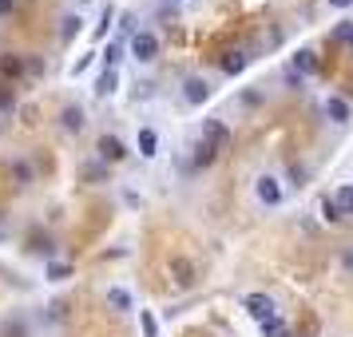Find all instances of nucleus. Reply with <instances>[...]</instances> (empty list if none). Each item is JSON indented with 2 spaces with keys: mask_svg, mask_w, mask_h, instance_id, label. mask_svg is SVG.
<instances>
[{
  "mask_svg": "<svg viewBox=\"0 0 353 337\" xmlns=\"http://www.w3.org/2000/svg\"><path fill=\"white\" fill-rule=\"evenodd\" d=\"M242 309H246L258 325L270 321V318H278V314H274V298L270 294H246V298H242Z\"/></svg>",
  "mask_w": 353,
  "mask_h": 337,
  "instance_id": "f257e3e1",
  "label": "nucleus"
},
{
  "mask_svg": "<svg viewBox=\"0 0 353 337\" xmlns=\"http://www.w3.org/2000/svg\"><path fill=\"white\" fill-rule=\"evenodd\" d=\"M131 56H135L139 64H151V60L159 56V36L155 32H135L131 36Z\"/></svg>",
  "mask_w": 353,
  "mask_h": 337,
  "instance_id": "f03ea898",
  "label": "nucleus"
},
{
  "mask_svg": "<svg viewBox=\"0 0 353 337\" xmlns=\"http://www.w3.org/2000/svg\"><path fill=\"white\" fill-rule=\"evenodd\" d=\"M203 143L210 151H226L230 147V127H226L223 119H203Z\"/></svg>",
  "mask_w": 353,
  "mask_h": 337,
  "instance_id": "7ed1b4c3",
  "label": "nucleus"
},
{
  "mask_svg": "<svg viewBox=\"0 0 353 337\" xmlns=\"http://www.w3.org/2000/svg\"><path fill=\"white\" fill-rule=\"evenodd\" d=\"M99 163H119V159H128V143L119 139V135H99Z\"/></svg>",
  "mask_w": 353,
  "mask_h": 337,
  "instance_id": "20e7f679",
  "label": "nucleus"
},
{
  "mask_svg": "<svg viewBox=\"0 0 353 337\" xmlns=\"http://www.w3.org/2000/svg\"><path fill=\"white\" fill-rule=\"evenodd\" d=\"M254 194H258V203H266V207H278V203H282V187H278V178H274V175L258 178Z\"/></svg>",
  "mask_w": 353,
  "mask_h": 337,
  "instance_id": "39448f33",
  "label": "nucleus"
},
{
  "mask_svg": "<svg viewBox=\"0 0 353 337\" xmlns=\"http://www.w3.org/2000/svg\"><path fill=\"white\" fill-rule=\"evenodd\" d=\"M183 99H187L191 108H199V103H207V99H210V83L203 80V76H191V80L183 83Z\"/></svg>",
  "mask_w": 353,
  "mask_h": 337,
  "instance_id": "423d86ee",
  "label": "nucleus"
},
{
  "mask_svg": "<svg viewBox=\"0 0 353 337\" xmlns=\"http://www.w3.org/2000/svg\"><path fill=\"white\" fill-rule=\"evenodd\" d=\"M60 127L72 131V135H80V131H83V108H80V103H68L64 112H60Z\"/></svg>",
  "mask_w": 353,
  "mask_h": 337,
  "instance_id": "0eeeda50",
  "label": "nucleus"
},
{
  "mask_svg": "<svg viewBox=\"0 0 353 337\" xmlns=\"http://www.w3.org/2000/svg\"><path fill=\"white\" fill-rule=\"evenodd\" d=\"M108 305H112L115 314H128V309H135V298H131V289L112 286V289H108Z\"/></svg>",
  "mask_w": 353,
  "mask_h": 337,
  "instance_id": "6e6552de",
  "label": "nucleus"
},
{
  "mask_svg": "<svg viewBox=\"0 0 353 337\" xmlns=\"http://www.w3.org/2000/svg\"><path fill=\"white\" fill-rule=\"evenodd\" d=\"M290 68L305 80V76H314V72H318V56H314L310 48H298V56H294V64H290Z\"/></svg>",
  "mask_w": 353,
  "mask_h": 337,
  "instance_id": "1a4fd4ad",
  "label": "nucleus"
},
{
  "mask_svg": "<svg viewBox=\"0 0 353 337\" xmlns=\"http://www.w3.org/2000/svg\"><path fill=\"white\" fill-rule=\"evenodd\" d=\"M115 88H119V72H115V68H103L99 80H96V96L108 99V96H115Z\"/></svg>",
  "mask_w": 353,
  "mask_h": 337,
  "instance_id": "9d476101",
  "label": "nucleus"
},
{
  "mask_svg": "<svg viewBox=\"0 0 353 337\" xmlns=\"http://www.w3.org/2000/svg\"><path fill=\"white\" fill-rule=\"evenodd\" d=\"M325 115H330V123H350V103L341 96H330L325 99Z\"/></svg>",
  "mask_w": 353,
  "mask_h": 337,
  "instance_id": "9b49d317",
  "label": "nucleus"
},
{
  "mask_svg": "<svg viewBox=\"0 0 353 337\" xmlns=\"http://www.w3.org/2000/svg\"><path fill=\"white\" fill-rule=\"evenodd\" d=\"M171 274H175V282H179L183 289L194 286V266L187 262V258H171Z\"/></svg>",
  "mask_w": 353,
  "mask_h": 337,
  "instance_id": "f8f14e48",
  "label": "nucleus"
},
{
  "mask_svg": "<svg viewBox=\"0 0 353 337\" xmlns=\"http://www.w3.org/2000/svg\"><path fill=\"white\" fill-rule=\"evenodd\" d=\"M139 155H143V159H155V155H159V135L151 127H139Z\"/></svg>",
  "mask_w": 353,
  "mask_h": 337,
  "instance_id": "ddd939ff",
  "label": "nucleus"
},
{
  "mask_svg": "<svg viewBox=\"0 0 353 337\" xmlns=\"http://www.w3.org/2000/svg\"><path fill=\"white\" fill-rule=\"evenodd\" d=\"M80 28H83V20L76 17V12H68V17L60 20V40H64V44H72V40L80 36Z\"/></svg>",
  "mask_w": 353,
  "mask_h": 337,
  "instance_id": "4468645a",
  "label": "nucleus"
},
{
  "mask_svg": "<svg viewBox=\"0 0 353 337\" xmlns=\"http://www.w3.org/2000/svg\"><path fill=\"white\" fill-rule=\"evenodd\" d=\"M0 76L4 80H20L24 76V60L20 56H0Z\"/></svg>",
  "mask_w": 353,
  "mask_h": 337,
  "instance_id": "2eb2a0df",
  "label": "nucleus"
},
{
  "mask_svg": "<svg viewBox=\"0 0 353 337\" xmlns=\"http://www.w3.org/2000/svg\"><path fill=\"white\" fill-rule=\"evenodd\" d=\"M80 175H83V183H108V163H83L80 167Z\"/></svg>",
  "mask_w": 353,
  "mask_h": 337,
  "instance_id": "dca6fc26",
  "label": "nucleus"
},
{
  "mask_svg": "<svg viewBox=\"0 0 353 337\" xmlns=\"http://www.w3.org/2000/svg\"><path fill=\"white\" fill-rule=\"evenodd\" d=\"M219 68H223L226 76H239L242 68H246V56H242V52H223V60H219Z\"/></svg>",
  "mask_w": 353,
  "mask_h": 337,
  "instance_id": "f3484780",
  "label": "nucleus"
},
{
  "mask_svg": "<svg viewBox=\"0 0 353 337\" xmlns=\"http://www.w3.org/2000/svg\"><path fill=\"white\" fill-rule=\"evenodd\" d=\"M44 278H48V282H68V278H72V262H60V258H52L48 270H44Z\"/></svg>",
  "mask_w": 353,
  "mask_h": 337,
  "instance_id": "a211bd4d",
  "label": "nucleus"
},
{
  "mask_svg": "<svg viewBox=\"0 0 353 337\" xmlns=\"http://www.w3.org/2000/svg\"><path fill=\"white\" fill-rule=\"evenodd\" d=\"M262 337H290V325L282 318H270L262 321Z\"/></svg>",
  "mask_w": 353,
  "mask_h": 337,
  "instance_id": "6ab92c4d",
  "label": "nucleus"
},
{
  "mask_svg": "<svg viewBox=\"0 0 353 337\" xmlns=\"http://www.w3.org/2000/svg\"><path fill=\"white\" fill-rule=\"evenodd\" d=\"M123 44H128L123 36H115L112 44H108V52H103V60H108V68H115L119 60H123Z\"/></svg>",
  "mask_w": 353,
  "mask_h": 337,
  "instance_id": "aec40b11",
  "label": "nucleus"
},
{
  "mask_svg": "<svg viewBox=\"0 0 353 337\" xmlns=\"http://www.w3.org/2000/svg\"><path fill=\"white\" fill-rule=\"evenodd\" d=\"M330 40H337V44H350V48H353V20H341L334 32H330Z\"/></svg>",
  "mask_w": 353,
  "mask_h": 337,
  "instance_id": "412c9836",
  "label": "nucleus"
},
{
  "mask_svg": "<svg viewBox=\"0 0 353 337\" xmlns=\"http://www.w3.org/2000/svg\"><path fill=\"white\" fill-rule=\"evenodd\" d=\"M214 155H219V151H210L203 139L194 143V167H210V163H214Z\"/></svg>",
  "mask_w": 353,
  "mask_h": 337,
  "instance_id": "4be33fe9",
  "label": "nucleus"
},
{
  "mask_svg": "<svg viewBox=\"0 0 353 337\" xmlns=\"http://www.w3.org/2000/svg\"><path fill=\"white\" fill-rule=\"evenodd\" d=\"M321 218H325V223H341V207H337L330 194L321 198Z\"/></svg>",
  "mask_w": 353,
  "mask_h": 337,
  "instance_id": "5701e85b",
  "label": "nucleus"
},
{
  "mask_svg": "<svg viewBox=\"0 0 353 337\" xmlns=\"http://www.w3.org/2000/svg\"><path fill=\"white\" fill-rule=\"evenodd\" d=\"M334 203L345 210V214H353V187H341V191L334 194Z\"/></svg>",
  "mask_w": 353,
  "mask_h": 337,
  "instance_id": "b1692460",
  "label": "nucleus"
},
{
  "mask_svg": "<svg viewBox=\"0 0 353 337\" xmlns=\"http://www.w3.org/2000/svg\"><path fill=\"white\" fill-rule=\"evenodd\" d=\"M24 60V76H44V60H36V56H20Z\"/></svg>",
  "mask_w": 353,
  "mask_h": 337,
  "instance_id": "393cba45",
  "label": "nucleus"
},
{
  "mask_svg": "<svg viewBox=\"0 0 353 337\" xmlns=\"http://www.w3.org/2000/svg\"><path fill=\"white\" fill-rule=\"evenodd\" d=\"M112 17H115V8H103V17H99V24H96V40H103V36H108V28H112Z\"/></svg>",
  "mask_w": 353,
  "mask_h": 337,
  "instance_id": "a878e982",
  "label": "nucleus"
},
{
  "mask_svg": "<svg viewBox=\"0 0 353 337\" xmlns=\"http://www.w3.org/2000/svg\"><path fill=\"white\" fill-rule=\"evenodd\" d=\"M135 32H139V28H135V17H131V12H123V17H119V36L128 40V36H135Z\"/></svg>",
  "mask_w": 353,
  "mask_h": 337,
  "instance_id": "bb28decb",
  "label": "nucleus"
},
{
  "mask_svg": "<svg viewBox=\"0 0 353 337\" xmlns=\"http://www.w3.org/2000/svg\"><path fill=\"white\" fill-rule=\"evenodd\" d=\"M12 175H17V183H32V167L20 159V163H12Z\"/></svg>",
  "mask_w": 353,
  "mask_h": 337,
  "instance_id": "cd10ccee",
  "label": "nucleus"
},
{
  "mask_svg": "<svg viewBox=\"0 0 353 337\" xmlns=\"http://www.w3.org/2000/svg\"><path fill=\"white\" fill-rule=\"evenodd\" d=\"M139 321H143V334H147V337H159V321L151 318L147 309H143V314H139Z\"/></svg>",
  "mask_w": 353,
  "mask_h": 337,
  "instance_id": "c85d7f7f",
  "label": "nucleus"
},
{
  "mask_svg": "<svg viewBox=\"0 0 353 337\" xmlns=\"http://www.w3.org/2000/svg\"><path fill=\"white\" fill-rule=\"evenodd\" d=\"M12 103H17V99H12V92H8V88H0V112H8Z\"/></svg>",
  "mask_w": 353,
  "mask_h": 337,
  "instance_id": "c756f323",
  "label": "nucleus"
},
{
  "mask_svg": "<svg viewBox=\"0 0 353 337\" xmlns=\"http://www.w3.org/2000/svg\"><path fill=\"white\" fill-rule=\"evenodd\" d=\"M290 178H294V187H302V178H305V167H298V163H294V167H290Z\"/></svg>",
  "mask_w": 353,
  "mask_h": 337,
  "instance_id": "7c9ffc66",
  "label": "nucleus"
},
{
  "mask_svg": "<svg viewBox=\"0 0 353 337\" xmlns=\"http://www.w3.org/2000/svg\"><path fill=\"white\" fill-rule=\"evenodd\" d=\"M12 8H17V0H0V20L12 17Z\"/></svg>",
  "mask_w": 353,
  "mask_h": 337,
  "instance_id": "2f4dec72",
  "label": "nucleus"
},
{
  "mask_svg": "<svg viewBox=\"0 0 353 337\" xmlns=\"http://www.w3.org/2000/svg\"><path fill=\"white\" fill-rule=\"evenodd\" d=\"M286 83H290V88H302V76H298L294 68H286Z\"/></svg>",
  "mask_w": 353,
  "mask_h": 337,
  "instance_id": "473e14b6",
  "label": "nucleus"
},
{
  "mask_svg": "<svg viewBox=\"0 0 353 337\" xmlns=\"http://www.w3.org/2000/svg\"><path fill=\"white\" fill-rule=\"evenodd\" d=\"M334 8H353V0H330Z\"/></svg>",
  "mask_w": 353,
  "mask_h": 337,
  "instance_id": "72a5a7b5",
  "label": "nucleus"
},
{
  "mask_svg": "<svg viewBox=\"0 0 353 337\" xmlns=\"http://www.w3.org/2000/svg\"><path fill=\"white\" fill-rule=\"evenodd\" d=\"M0 238H8V230H4V226H0Z\"/></svg>",
  "mask_w": 353,
  "mask_h": 337,
  "instance_id": "f704fd0d",
  "label": "nucleus"
},
{
  "mask_svg": "<svg viewBox=\"0 0 353 337\" xmlns=\"http://www.w3.org/2000/svg\"><path fill=\"white\" fill-rule=\"evenodd\" d=\"M80 4H92V0H80Z\"/></svg>",
  "mask_w": 353,
  "mask_h": 337,
  "instance_id": "c9c22d12",
  "label": "nucleus"
},
{
  "mask_svg": "<svg viewBox=\"0 0 353 337\" xmlns=\"http://www.w3.org/2000/svg\"><path fill=\"white\" fill-rule=\"evenodd\" d=\"M0 131H4V123H0Z\"/></svg>",
  "mask_w": 353,
  "mask_h": 337,
  "instance_id": "e433bc0d",
  "label": "nucleus"
}]
</instances>
